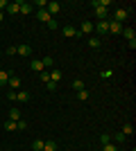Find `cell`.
<instances>
[{"mask_svg":"<svg viewBox=\"0 0 136 151\" xmlns=\"http://www.w3.org/2000/svg\"><path fill=\"white\" fill-rule=\"evenodd\" d=\"M73 88L77 90V93H79V90H84V81H82V79H75V81H73Z\"/></svg>","mask_w":136,"mask_h":151,"instance_id":"cb8c5ba5","label":"cell"},{"mask_svg":"<svg viewBox=\"0 0 136 151\" xmlns=\"http://www.w3.org/2000/svg\"><path fill=\"white\" fill-rule=\"evenodd\" d=\"M2 20H5V12H0V23H2Z\"/></svg>","mask_w":136,"mask_h":151,"instance_id":"e575fe53","label":"cell"},{"mask_svg":"<svg viewBox=\"0 0 136 151\" xmlns=\"http://www.w3.org/2000/svg\"><path fill=\"white\" fill-rule=\"evenodd\" d=\"M129 18V9H123V7H120V9H116V12H113V23H120V25H125V20Z\"/></svg>","mask_w":136,"mask_h":151,"instance_id":"6da1fadb","label":"cell"},{"mask_svg":"<svg viewBox=\"0 0 136 151\" xmlns=\"http://www.w3.org/2000/svg\"><path fill=\"white\" fill-rule=\"evenodd\" d=\"M109 5H111V0H93V9H95V7H102V9H107Z\"/></svg>","mask_w":136,"mask_h":151,"instance_id":"ffe728a7","label":"cell"},{"mask_svg":"<svg viewBox=\"0 0 136 151\" xmlns=\"http://www.w3.org/2000/svg\"><path fill=\"white\" fill-rule=\"evenodd\" d=\"M59 9H61V5H59L57 0H52V2H48V7H45V12L50 14L52 18H55V16H57V14H59Z\"/></svg>","mask_w":136,"mask_h":151,"instance_id":"3957f363","label":"cell"},{"mask_svg":"<svg viewBox=\"0 0 136 151\" xmlns=\"http://www.w3.org/2000/svg\"><path fill=\"white\" fill-rule=\"evenodd\" d=\"M16 129H18V131H25V129H27V122L25 120H18V122H16Z\"/></svg>","mask_w":136,"mask_h":151,"instance_id":"f546056e","label":"cell"},{"mask_svg":"<svg viewBox=\"0 0 136 151\" xmlns=\"http://www.w3.org/2000/svg\"><path fill=\"white\" fill-rule=\"evenodd\" d=\"M79 34H93V23H91V20H84L82 27H79Z\"/></svg>","mask_w":136,"mask_h":151,"instance_id":"4fadbf2b","label":"cell"},{"mask_svg":"<svg viewBox=\"0 0 136 151\" xmlns=\"http://www.w3.org/2000/svg\"><path fill=\"white\" fill-rule=\"evenodd\" d=\"M43 151H57V142H55V140H45Z\"/></svg>","mask_w":136,"mask_h":151,"instance_id":"ac0fdd59","label":"cell"},{"mask_svg":"<svg viewBox=\"0 0 136 151\" xmlns=\"http://www.w3.org/2000/svg\"><path fill=\"white\" fill-rule=\"evenodd\" d=\"M39 75H41V81H43V83L50 81V72H45V70H43V72H39Z\"/></svg>","mask_w":136,"mask_h":151,"instance_id":"4dcf8cb0","label":"cell"},{"mask_svg":"<svg viewBox=\"0 0 136 151\" xmlns=\"http://www.w3.org/2000/svg\"><path fill=\"white\" fill-rule=\"evenodd\" d=\"M5 131H16V122L7 120V122H5Z\"/></svg>","mask_w":136,"mask_h":151,"instance_id":"4316f807","label":"cell"},{"mask_svg":"<svg viewBox=\"0 0 136 151\" xmlns=\"http://www.w3.org/2000/svg\"><path fill=\"white\" fill-rule=\"evenodd\" d=\"M7 117H9L12 122H18V120H23V113H20V108H12Z\"/></svg>","mask_w":136,"mask_h":151,"instance_id":"7c38bea8","label":"cell"},{"mask_svg":"<svg viewBox=\"0 0 136 151\" xmlns=\"http://www.w3.org/2000/svg\"><path fill=\"white\" fill-rule=\"evenodd\" d=\"M125 138H127V135H123V133H113V142H116V145L125 142Z\"/></svg>","mask_w":136,"mask_h":151,"instance_id":"484cf974","label":"cell"},{"mask_svg":"<svg viewBox=\"0 0 136 151\" xmlns=\"http://www.w3.org/2000/svg\"><path fill=\"white\" fill-rule=\"evenodd\" d=\"M123 36L127 38V41H136V32H134V27H127V25H125V27H123Z\"/></svg>","mask_w":136,"mask_h":151,"instance_id":"8fae6325","label":"cell"},{"mask_svg":"<svg viewBox=\"0 0 136 151\" xmlns=\"http://www.w3.org/2000/svg\"><path fill=\"white\" fill-rule=\"evenodd\" d=\"M45 27H48V29H57V27H59L57 18H52V20H50V23H48V25H45Z\"/></svg>","mask_w":136,"mask_h":151,"instance_id":"1f68e13d","label":"cell"},{"mask_svg":"<svg viewBox=\"0 0 136 151\" xmlns=\"http://www.w3.org/2000/svg\"><path fill=\"white\" fill-rule=\"evenodd\" d=\"M123 27H125V25H120V23H113V20L109 18V34L118 36V34H123Z\"/></svg>","mask_w":136,"mask_h":151,"instance_id":"8992f818","label":"cell"},{"mask_svg":"<svg viewBox=\"0 0 136 151\" xmlns=\"http://www.w3.org/2000/svg\"><path fill=\"white\" fill-rule=\"evenodd\" d=\"M5 14L16 16V14H18V2H9V5H7V9H5Z\"/></svg>","mask_w":136,"mask_h":151,"instance_id":"5bb4252c","label":"cell"},{"mask_svg":"<svg viewBox=\"0 0 136 151\" xmlns=\"http://www.w3.org/2000/svg\"><path fill=\"white\" fill-rule=\"evenodd\" d=\"M61 34H64L66 38H73V36H79V32H77V27H73V25H66L64 29H61Z\"/></svg>","mask_w":136,"mask_h":151,"instance_id":"ba28073f","label":"cell"},{"mask_svg":"<svg viewBox=\"0 0 136 151\" xmlns=\"http://www.w3.org/2000/svg\"><path fill=\"white\" fill-rule=\"evenodd\" d=\"M0 57H2V52H0Z\"/></svg>","mask_w":136,"mask_h":151,"instance_id":"d590c367","label":"cell"},{"mask_svg":"<svg viewBox=\"0 0 136 151\" xmlns=\"http://www.w3.org/2000/svg\"><path fill=\"white\" fill-rule=\"evenodd\" d=\"M16 54H20V57H30L32 54V47L27 43H20V45H16Z\"/></svg>","mask_w":136,"mask_h":151,"instance_id":"52a82bcc","label":"cell"},{"mask_svg":"<svg viewBox=\"0 0 136 151\" xmlns=\"http://www.w3.org/2000/svg\"><path fill=\"white\" fill-rule=\"evenodd\" d=\"M45 88L50 90V93H55V90H57V83H55V81H48V83H45Z\"/></svg>","mask_w":136,"mask_h":151,"instance_id":"d6a6232c","label":"cell"},{"mask_svg":"<svg viewBox=\"0 0 136 151\" xmlns=\"http://www.w3.org/2000/svg\"><path fill=\"white\" fill-rule=\"evenodd\" d=\"M111 142V133H100V145H109Z\"/></svg>","mask_w":136,"mask_h":151,"instance_id":"7402d4cb","label":"cell"},{"mask_svg":"<svg viewBox=\"0 0 136 151\" xmlns=\"http://www.w3.org/2000/svg\"><path fill=\"white\" fill-rule=\"evenodd\" d=\"M43 61V68H55V59L52 57H45V59H41Z\"/></svg>","mask_w":136,"mask_h":151,"instance_id":"603a6c76","label":"cell"},{"mask_svg":"<svg viewBox=\"0 0 136 151\" xmlns=\"http://www.w3.org/2000/svg\"><path fill=\"white\" fill-rule=\"evenodd\" d=\"M34 12V5L32 2H18V14H23V16H27V14Z\"/></svg>","mask_w":136,"mask_h":151,"instance_id":"5b68a950","label":"cell"},{"mask_svg":"<svg viewBox=\"0 0 136 151\" xmlns=\"http://www.w3.org/2000/svg\"><path fill=\"white\" fill-rule=\"evenodd\" d=\"M43 145H45V140H34L32 142V151H43Z\"/></svg>","mask_w":136,"mask_h":151,"instance_id":"44dd1931","label":"cell"},{"mask_svg":"<svg viewBox=\"0 0 136 151\" xmlns=\"http://www.w3.org/2000/svg\"><path fill=\"white\" fill-rule=\"evenodd\" d=\"M102 151H118V147L113 142H109V145H102Z\"/></svg>","mask_w":136,"mask_h":151,"instance_id":"83f0119b","label":"cell"},{"mask_svg":"<svg viewBox=\"0 0 136 151\" xmlns=\"http://www.w3.org/2000/svg\"><path fill=\"white\" fill-rule=\"evenodd\" d=\"M93 29H95L97 34H109V18L107 20H97L95 25H93Z\"/></svg>","mask_w":136,"mask_h":151,"instance_id":"7a4b0ae2","label":"cell"},{"mask_svg":"<svg viewBox=\"0 0 136 151\" xmlns=\"http://www.w3.org/2000/svg\"><path fill=\"white\" fill-rule=\"evenodd\" d=\"M30 68H32L34 70V72H43V61H41V59H39V61H32V63H30Z\"/></svg>","mask_w":136,"mask_h":151,"instance_id":"9a60e30c","label":"cell"},{"mask_svg":"<svg viewBox=\"0 0 136 151\" xmlns=\"http://www.w3.org/2000/svg\"><path fill=\"white\" fill-rule=\"evenodd\" d=\"M59 79H61V70H57V68H52V72H50V81L59 83Z\"/></svg>","mask_w":136,"mask_h":151,"instance_id":"e0dca14e","label":"cell"},{"mask_svg":"<svg viewBox=\"0 0 136 151\" xmlns=\"http://www.w3.org/2000/svg\"><path fill=\"white\" fill-rule=\"evenodd\" d=\"M7 54H9V57H14V54H16V45H9V47H7Z\"/></svg>","mask_w":136,"mask_h":151,"instance_id":"836d02e7","label":"cell"},{"mask_svg":"<svg viewBox=\"0 0 136 151\" xmlns=\"http://www.w3.org/2000/svg\"><path fill=\"white\" fill-rule=\"evenodd\" d=\"M7 83H9V88H12V90H18V88H20V79L14 75V72L9 75V81H7Z\"/></svg>","mask_w":136,"mask_h":151,"instance_id":"30bf717a","label":"cell"},{"mask_svg":"<svg viewBox=\"0 0 136 151\" xmlns=\"http://www.w3.org/2000/svg\"><path fill=\"white\" fill-rule=\"evenodd\" d=\"M100 45H102V41H100V38H97V36H91V38H89V47H93V50H97Z\"/></svg>","mask_w":136,"mask_h":151,"instance_id":"2e32d148","label":"cell"},{"mask_svg":"<svg viewBox=\"0 0 136 151\" xmlns=\"http://www.w3.org/2000/svg\"><path fill=\"white\" fill-rule=\"evenodd\" d=\"M14 101H30V93L27 90H16V95H14Z\"/></svg>","mask_w":136,"mask_h":151,"instance_id":"9c48e42d","label":"cell"},{"mask_svg":"<svg viewBox=\"0 0 136 151\" xmlns=\"http://www.w3.org/2000/svg\"><path fill=\"white\" fill-rule=\"evenodd\" d=\"M77 99H79V101H86V99H89V90H86V88L79 90V93H77Z\"/></svg>","mask_w":136,"mask_h":151,"instance_id":"d4e9b609","label":"cell"},{"mask_svg":"<svg viewBox=\"0 0 136 151\" xmlns=\"http://www.w3.org/2000/svg\"><path fill=\"white\" fill-rule=\"evenodd\" d=\"M120 133H123V135H132V133H134V126H132V122H125V124H123V131H120Z\"/></svg>","mask_w":136,"mask_h":151,"instance_id":"d6986e66","label":"cell"},{"mask_svg":"<svg viewBox=\"0 0 136 151\" xmlns=\"http://www.w3.org/2000/svg\"><path fill=\"white\" fill-rule=\"evenodd\" d=\"M0 151H2V149H0Z\"/></svg>","mask_w":136,"mask_h":151,"instance_id":"8d00e7d4","label":"cell"},{"mask_svg":"<svg viewBox=\"0 0 136 151\" xmlns=\"http://www.w3.org/2000/svg\"><path fill=\"white\" fill-rule=\"evenodd\" d=\"M34 7H39V9H45L48 7V0H36V2H32Z\"/></svg>","mask_w":136,"mask_h":151,"instance_id":"f1b7e54d","label":"cell"},{"mask_svg":"<svg viewBox=\"0 0 136 151\" xmlns=\"http://www.w3.org/2000/svg\"><path fill=\"white\" fill-rule=\"evenodd\" d=\"M36 18H39V23H43V25H48V23H50L52 20V16L48 12H45V9H36Z\"/></svg>","mask_w":136,"mask_h":151,"instance_id":"277c9868","label":"cell"}]
</instances>
